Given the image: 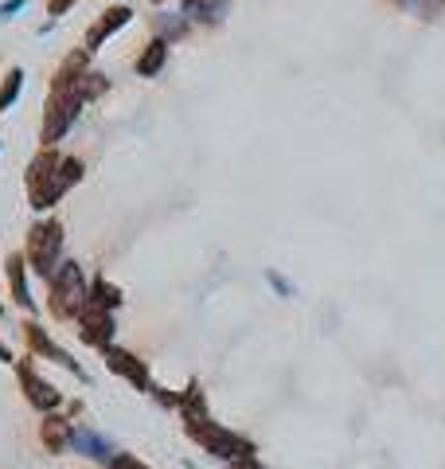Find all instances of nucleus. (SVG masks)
<instances>
[{"label": "nucleus", "instance_id": "obj_3", "mask_svg": "<svg viewBox=\"0 0 445 469\" xmlns=\"http://www.w3.org/2000/svg\"><path fill=\"white\" fill-rule=\"evenodd\" d=\"M86 297H90V286H86L82 266L63 262L56 270V278H51V309H56L59 317H74V313H82Z\"/></svg>", "mask_w": 445, "mask_h": 469}, {"label": "nucleus", "instance_id": "obj_19", "mask_svg": "<svg viewBox=\"0 0 445 469\" xmlns=\"http://www.w3.org/2000/svg\"><path fill=\"white\" fill-rule=\"evenodd\" d=\"M0 313H4V305H0Z\"/></svg>", "mask_w": 445, "mask_h": 469}, {"label": "nucleus", "instance_id": "obj_13", "mask_svg": "<svg viewBox=\"0 0 445 469\" xmlns=\"http://www.w3.org/2000/svg\"><path fill=\"white\" fill-rule=\"evenodd\" d=\"M86 305H98V309H114L122 305V294H117V286H110L106 278H98L94 286H90V297H86Z\"/></svg>", "mask_w": 445, "mask_h": 469}, {"label": "nucleus", "instance_id": "obj_2", "mask_svg": "<svg viewBox=\"0 0 445 469\" xmlns=\"http://www.w3.org/2000/svg\"><path fill=\"white\" fill-rule=\"evenodd\" d=\"M59 251H63V227L56 219L51 223H36L28 234V254H24V262H31V270L43 274V278H56V270H59Z\"/></svg>", "mask_w": 445, "mask_h": 469}, {"label": "nucleus", "instance_id": "obj_11", "mask_svg": "<svg viewBox=\"0 0 445 469\" xmlns=\"http://www.w3.org/2000/svg\"><path fill=\"white\" fill-rule=\"evenodd\" d=\"M8 286H13L16 305H24L28 313H31V309H36V302H31V294H28V274H24V259H20V254H13V259H8Z\"/></svg>", "mask_w": 445, "mask_h": 469}, {"label": "nucleus", "instance_id": "obj_1", "mask_svg": "<svg viewBox=\"0 0 445 469\" xmlns=\"http://www.w3.org/2000/svg\"><path fill=\"white\" fill-rule=\"evenodd\" d=\"M79 176H82V165L79 161H63V157H56V153L36 157V161H31V173H28L31 208L47 211Z\"/></svg>", "mask_w": 445, "mask_h": 469}, {"label": "nucleus", "instance_id": "obj_6", "mask_svg": "<svg viewBox=\"0 0 445 469\" xmlns=\"http://www.w3.org/2000/svg\"><path fill=\"white\" fill-rule=\"evenodd\" d=\"M20 383H24V396H28V403H31V407H36V411H43V414H51V411H56L59 403H63V396H59V391L51 388L47 379H39V371L31 368L28 360H24V364H20Z\"/></svg>", "mask_w": 445, "mask_h": 469}, {"label": "nucleus", "instance_id": "obj_8", "mask_svg": "<svg viewBox=\"0 0 445 469\" xmlns=\"http://www.w3.org/2000/svg\"><path fill=\"white\" fill-rule=\"evenodd\" d=\"M71 450H79V454H86V457H94V462H102V465H114V457H117L114 446L106 442L102 434L86 431V426H74V442H71Z\"/></svg>", "mask_w": 445, "mask_h": 469}, {"label": "nucleus", "instance_id": "obj_9", "mask_svg": "<svg viewBox=\"0 0 445 469\" xmlns=\"http://www.w3.org/2000/svg\"><path fill=\"white\" fill-rule=\"evenodd\" d=\"M39 439H43V446H51V454L71 450V442H74V422H67L63 414H47V419H43Z\"/></svg>", "mask_w": 445, "mask_h": 469}, {"label": "nucleus", "instance_id": "obj_15", "mask_svg": "<svg viewBox=\"0 0 445 469\" xmlns=\"http://www.w3.org/2000/svg\"><path fill=\"white\" fill-rule=\"evenodd\" d=\"M125 20H129V8H114V13H106V20H102V24H98V28L90 31V47H98L106 36H110L114 28H122Z\"/></svg>", "mask_w": 445, "mask_h": 469}, {"label": "nucleus", "instance_id": "obj_4", "mask_svg": "<svg viewBox=\"0 0 445 469\" xmlns=\"http://www.w3.org/2000/svg\"><path fill=\"white\" fill-rule=\"evenodd\" d=\"M188 434H192V439L200 442L208 454L223 457V462H238V457H251V454H254V446H251V442H246V439H238L235 431H227V426L211 422V419L188 422Z\"/></svg>", "mask_w": 445, "mask_h": 469}, {"label": "nucleus", "instance_id": "obj_7", "mask_svg": "<svg viewBox=\"0 0 445 469\" xmlns=\"http://www.w3.org/2000/svg\"><path fill=\"white\" fill-rule=\"evenodd\" d=\"M106 368H110V371H117V376H125L129 383H133V388L149 391V396H153V391H157V383L149 379L145 364H141L137 356H129V352H122V348H106Z\"/></svg>", "mask_w": 445, "mask_h": 469}, {"label": "nucleus", "instance_id": "obj_17", "mask_svg": "<svg viewBox=\"0 0 445 469\" xmlns=\"http://www.w3.org/2000/svg\"><path fill=\"white\" fill-rule=\"evenodd\" d=\"M231 469H266V465L258 462V454H251V457H238V462H231Z\"/></svg>", "mask_w": 445, "mask_h": 469}, {"label": "nucleus", "instance_id": "obj_14", "mask_svg": "<svg viewBox=\"0 0 445 469\" xmlns=\"http://www.w3.org/2000/svg\"><path fill=\"white\" fill-rule=\"evenodd\" d=\"M165 55H168V44H165V39H157V44H149V51L141 55L137 71H141V74H157L160 67H165Z\"/></svg>", "mask_w": 445, "mask_h": 469}, {"label": "nucleus", "instance_id": "obj_16", "mask_svg": "<svg viewBox=\"0 0 445 469\" xmlns=\"http://www.w3.org/2000/svg\"><path fill=\"white\" fill-rule=\"evenodd\" d=\"M20 87H24V71H13V74L4 79V87H0V110H8V106L16 102Z\"/></svg>", "mask_w": 445, "mask_h": 469}, {"label": "nucleus", "instance_id": "obj_10", "mask_svg": "<svg viewBox=\"0 0 445 469\" xmlns=\"http://www.w3.org/2000/svg\"><path fill=\"white\" fill-rule=\"evenodd\" d=\"M28 345L31 348H36V352H43V356H51V360H59V364L63 368H71L74 371V376H82V368L79 364H74V360L67 356V352H63L59 345H56V340H47V337H43V328L39 325H28Z\"/></svg>", "mask_w": 445, "mask_h": 469}, {"label": "nucleus", "instance_id": "obj_12", "mask_svg": "<svg viewBox=\"0 0 445 469\" xmlns=\"http://www.w3.org/2000/svg\"><path fill=\"white\" fill-rule=\"evenodd\" d=\"M184 13L192 20H211V24H219L227 16V0H184Z\"/></svg>", "mask_w": 445, "mask_h": 469}, {"label": "nucleus", "instance_id": "obj_5", "mask_svg": "<svg viewBox=\"0 0 445 469\" xmlns=\"http://www.w3.org/2000/svg\"><path fill=\"white\" fill-rule=\"evenodd\" d=\"M79 325H82V340L86 345H94V348H114L110 340H114V313L110 309H98V305H82V313H79Z\"/></svg>", "mask_w": 445, "mask_h": 469}, {"label": "nucleus", "instance_id": "obj_18", "mask_svg": "<svg viewBox=\"0 0 445 469\" xmlns=\"http://www.w3.org/2000/svg\"><path fill=\"white\" fill-rule=\"evenodd\" d=\"M24 4H28V0H4V4H0V20H8L16 8H24Z\"/></svg>", "mask_w": 445, "mask_h": 469}]
</instances>
